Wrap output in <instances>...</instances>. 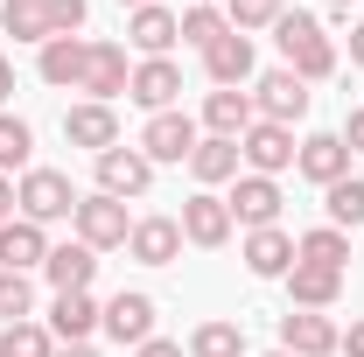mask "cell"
<instances>
[{
    "instance_id": "obj_26",
    "label": "cell",
    "mask_w": 364,
    "mask_h": 357,
    "mask_svg": "<svg viewBox=\"0 0 364 357\" xmlns=\"http://www.w3.org/2000/svg\"><path fill=\"white\" fill-rule=\"evenodd\" d=\"M189 176L203 182V189H218V182H231L238 176V140H196V154H189Z\"/></svg>"
},
{
    "instance_id": "obj_39",
    "label": "cell",
    "mask_w": 364,
    "mask_h": 357,
    "mask_svg": "<svg viewBox=\"0 0 364 357\" xmlns=\"http://www.w3.org/2000/svg\"><path fill=\"white\" fill-rule=\"evenodd\" d=\"M336 351H343V357H364V322H350V336H343Z\"/></svg>"
},
{
    "instance_id": "obj_25",
    "label": "cell",
    "mask_w": 364,
    "mask_h": 357,
    "mask_svg": "<svg viewBox=\"0 0 364 357\" xmlns=\"http://www.w3.org/2000/svg\"><path fill=\"white\" fill-rule=\"evenodd\" d=\"M98 302L91 294H56V309H49V336H63V343H91V329H98Z\"/></svg>"
},
{
    "instance_id": "obj_2",
    "label": "cell",
    "mask_w": 364,
    "mask_h": 357,
    "mask_svg": "<svg viewBox=\"0 0 364 357\" xmlns=\"http://www.w3.org/2000/svg\"><path fill=\"white\" fill-rule=\"evenodd\" d=\"M14 211L28 224H56V218H77V189L63 169H21L14 182Z\"/></svg>"
},
{
    "instance_id": "obj_3",
    "label": "cell",
    "mask_w": 364,
    "mask_h": 357,
    "mask_svg": "<svg viewBox=\"0 0 364 357\" xmlns=\"http://www.w3.org/2000/svg\"><path fill=\"white\" fill-rule=\"evenodd\" d=\"M77 238H85L91 252H112V245H127L134 238V218H127V203L119 196H105V189H91V196H77Z\"/></svg>"
},
{
    "instance_id": "obj_37",
    "label": "cell",
    "mask_w": 364,
    "mask_h": 357,
    "mask_svg": "<svg viewBox=\"0 0 364 357\" xmlns=\"http://www.w3.org/2000/svg\"><path fill=\"white\" fill-rule=\"evenodd\" d=\"M343 147L364 154V105H350V119H343Z\"/></svg>"
},
{
    "instance_id": "obj_44",
    "label": "cell",
    "mask_w": 364,
    "mask_h": 357,
    "mask_svg": "<svg viewBox=\"0 0 364 357\" xmlns=\"http://www.w3.org/2000/svg\"><path fill=\"white\" fill-rule=\"evenodd\" d=\"M189 7H218V0H189Z\"/></svg>"
},
{
    "instance_id": "obj_12",
    "label": "cell",
    "mask_w": 364,
    "mask_h": 357,
    "mask_svg": "<svg viewBox=\"0 0 364 357\" xmlns=\"http://www.w3.org/2000/svg\"><path fill=\"white\" fill-rule=\"evenodd\" d=\"M63 140H70V147H91V154H105V147H119V112L98 105V98H85V105L63 112Z\"/></svg>"
},
{
    "instance_id": "obj_18",
    "label": "cell",
    "mask_w": 364,
    "mask_h": 357,
    "mask_svg": "<svg viewBox=\"0 0 364 357\" xmlns=\"http://www.w3.org/2000/svg\"><path fill=\"white\" fill-rule=\"evenodd\" d=\"M294 169H301L309 182H322V189L343 182V176H350V147H343V134H309L301 154H294Z\"/></svg>"
},
{
    "instance_id": "obj_17",
    "label": "cell",
    "mask_w": 364,
    "mask_h": 357,
    "mask_svg": "<svg viewBox=\"0 0 364 357\" xmlns=\"http://www.w3.org/2000/svg\"><path fill=\"white\" fill-rule=\"evenodd\" d=\"M203 70H210V85H218V91H238L245 78H252V36H238V28L218 36V43L203 49Z\"/></svg>"
},
{
    "instance_id": "obj_11",
    "label": "cell",
    "mask_w": 364,
    "mask_h": 357,
    "mask_svg": "<svg viewBox=\"0 0 364 357\" xmlns=\"http://www.w3.org/2000/svg\"><path fill=\"white\" fill-rule=\"evenodd\" d=\"M225 203H231V224L267 231V224H280V182L273 176H238V189H231Z\"/></svg>"
},
{
    "instance_id": "obj_38",
    "label": "cell",
    "mask_w": 364,
    "mask_h": 357,
    "mask_svg": "<svg viewBox=\"0 0 364 357\" xmlns=\"http://www.w3.org/2000/svg\"><path fill=\"white\" fill-rule=\"evenodd\" d=\"M134 357H182V343H168V336H147Z\"/></svg>"
},
{
    "instance_id": "obj_14",
    "label": "cell",
    "mask_w": 364,
    "mask_h": 357,
    "mask_svg": "<svg viewBox=\"0 0 364 357\" xmlns=\"http://www.w3.org/2000/svg\"><path fill=\"white\" fill-rule=\"evenodd\" d=\"M43 273H49L56 294H91V280H98V252H91L85 238H77V245H49Z\"/></svg>"
},
{
    "instance_id": "obj_28",
    "label": "cell",
    "mask_w": 364,
    "mask_h": 357,
    "mask_svg": "<svg viewBox=\"0 0 364 357\" xmlns=\"http://www.w3.org/2000/svg\"><path fill=\"white\" fill-rule=\"evenodd\" d=\"M0 28L14 43H49V0H0Z\"/></svg>"
},
{
    "instance_id": "obj_34",
    "label": "cell",
    "mask_w": 364,
    "mask_h": 357,
    "mask_svg": "<svg viewBox=\"0 0 364 357\" xmlns=\"http://www.w3.org/2000/svg\"><path fill=\"white\" fill-rule=\"evenodd\" d=\"M218 36H231V21L218 14V7H189V14H182V43L189 49H210Z\"/></svg>"
},
{
    "instance_id": "obj_33",
    "label": "cell",
    "mask_w": 364,
    "mask_h": 357,
    "mask_svg": "<svg viewBox=\"0 0 364 357\" xmlns=\"http://www.w3.org/2000/svg\"><path fill=\"white\" fill-rule=\"evenodd\" d=\"M28 315H36L28 273H0V329H7V322H28Z\"/></svg>"
},
{
    "instance_id": "obj_41",
    "label": "cell",
    "mask_w": 364,
    "mask_h": 357,
    "mask_svg": "<svg viewBox=\"0 0 364 357\" xmlns=\"http://www.w3.org/2000/svg\"><path fill=\"white\" fill-rule=\"evenodd\" d=\"M350 63L364 70V21H350Z\"/></svg>"
},
{
    "instance_id": "obj_7",
    "label": "cell",
    "mask_w": 364,
    "mask_h": 357,
    "mask_svg": "<svg viewBox=\"0 0 364 357\" xmlns=\"http://www.w3.org/2000/svg\"><path fill=\"white\" fill-rule=\"evenodd\" d=\"M140 154H147V161H189V154H196V119H189V112H147Z\"/></svg>"
},
{
    "instance_id": "obj_30",
    "label": "cell",
    "mask_w": 364,
    "mask_h": 357,
    "mask_svg": "<svg viewBox=\"0 0 364 357\" xmlns=\"http://www.w3.org/2000/svg\"><path fill=\"white\" fill-rule=\"evenodd\" d=\"M322 196H329L322 211H329V224H336V231H358V224H364V182L343 176V182H329Z\"/></svg>"
},
{
    "instance_id": "obj_35",
    "label": "cell",
    "mask_w": 364,
    "mask_h": 357,
    "mask_svg": "<svg viewBox=\"0 0 364 357\" xmlns=\"http://www.w3.org/2000/svg\"><path fill=\"white\" fill-rule=\"evenodd\" d=\"M28 147H36L28 119H7V112H0V176H7V169H28Z\"/></svg>"
},
{
    "instance_id": "obj_23",
    "label": "cell",
    "mask_w": 364,
    "mask_h": 357,
    "mask_svg": "<svg viewBox=\"0 0 364 357\" xmlns=\"http://www.w3.org/2000/svg\"><path fill=\"white\" fill-rule=\"evenodd\" d=\"M336 294H343V273L336 267H301V260L287 267V302L294 309H329Z\"/></svg>"
},
{
    "instance_id": "obj_43",
    "label": "cell",
    "mask_w": 364,
    "mask_h": 357,
    "mask_svg": "<svg viewBox=\"0 0 364 357\" xmlns=\"http://www.w3.org/2000/svg\"><path fill=\"white\" fill-rule=\"evenodd\" d=\"M56 357H98V351H91V343H63Z\"/></svg>"
},
{
    "instance_id": "obj_4",
    "label": "cell",
    "mask_w": 364,
    "mask_h": 357,
    "mask_svg": "<svg viewBox=\"0 0 364 357\" xmlns=\"http://www.w3.org/2000/svg\"><path fill=\"white\" fill-rule=\"evenodd\" d=\"M294 127H273V119H252L245 134H238V161L252 169V176H280V169H294Z\"/></svg>"
},
{
    "instance_id": "obj_10",
    "label": "cell",
    "mask_w": 364,
    "mask_h": 357,
    "mask_svg": "<svg viewBox=\"0 0 364 357\" xmlns=\"http://www.w3.org/2000/svg\"><path fill=\"white\" fill-rule=\"evenodd\" d=\"M98 329H105V336H112V343H147V336H154V294H112V302H105V315H98Z\"/></svg>"
},
{
    "instance_id": "obj_36",
    "label": "cell",
    "mask_w": 364,
    "mask_h": 357,
    "mask_svg": "<svg viewBox=\"0 0 364 357\" xmlns=\"http://www.w3.org/2000/svg\"><path fill=\"white\" fill-rule=\"evenodd\" d=\"M85 28V0H49V36H77Z\"/></svg>"
},
{
    "instance_id": "obj_9",
    "label": "cell",
    "mask_w": 364,
    "mask_h": 357,
    "mask_svg": "<svg viewBox=\"0 0 364 357\" xmlns=\"http://www.w3.org/2000/svg\"><path fill=\"white\" fill-rule=\"evenodd\" d=\"M147 182H154V161H147L140 147H105V154H98V189H105V196L127 203V196H147Z\"/></svg>"
},
{
    "instance_id": "obj_21",
    "label": "cell",
    "mask_w": 364,
    "mask_h": 357,
    "mask_svg": "<svg viewBox=\"0 0 364 357\" xmlns=\"http://www.w3.org/2000/svg\"><path fill=\"white\" fill-rule=\"evenodd\" d=\"M85 63H91L85 36H49V43H43V85H56V91L70 85V91H77V85H85Z\"/></svg>"
},
{
    "instance_id": "obj_6",
    "label": "cell",
    "mask_w": 364,
    "mask_h": 357,
    "mask_svg": "<svg viewBox=\"0 0 364 357\" xmlns=\"http://www.w3.org/2000/svg\"><path fill=\"white\" fill-rule=\"evenodd\" d=\"M252 112L273 119V127H294V119L309 112V85H301L294 70H267V78L252 85Z\"/></svg>"
},
{
    "instance_id": "obj_46",
    "label": "cell",
    "mask_w": 364,
    "mask_h": 357,
    "mask_svg": "<svg viewBox=\"0 0 364 357\" xmlns=\"http://www.w3.org/2000/svg\"><path fill=\"white\" fill-rule=\"evenodd\" d=\"M267 357H287V351H267Z\"/></svg>"
},
{
    "instance_id": "obj_27",
    "label": "cell",
    "mask_w": 364,
    "mask_h": 357,
    "mask_svg": "<svg viewBox=\"0 0 364 357\" xmlns=\"http://www.w3.org/2000/svg\"><path fill=\"white\" fill-rule=\"evenodd\" d=\"M294 260H301V267H336V273H343L350 238H343L336 224H316V231H301V238H294Z\"/></svg>"
},
{
    "instance_id": "obj_29",
    "label": "cell",
    "mask_w": 364,
    "mask_h": 357,
    "mask_svg": "<svg viewBox=\"0 0 364 357\" xmlns=\"http://www.w3.org/2000/svg\"><path fill=\"white\" fill-rule=\"evenodd\" d=\"M189 357H245V329L238 322H196L189 329Z\"/></svg>"
},
{
    "instance_id": "obj_22",
    "label": "cell",
    "mask_w": 364,
    "mask_h": 357,
    "mask_svg": "<svg viewBox=\"0 0 364 357\" xmlns=\"http://www.w3.org/2000/svg\"><path fill=\"white\" fill-rule=\"evenodd\" d=\"M245 267L259 273V280H287V267H294V238H287L280 224L245 231Z\"/></svg>"
},
{
    "instance_id": "obj_24",
    "label": "cell",
    "mask_w": 364,
    "mask_h": 357,
    "mask_svg": "<svg viewBox=\"0 0 364 357\" xmlns=\"http://www.w3.org/2000/svg\"><path fill=\"white\" fill-rule=\"evenodd\" d=\"M252 119H259V112H252V91H210V98H203V127L218 140H238Z\"/></svg>"
},
{
    "instance_id": "obj_42",
    "label": "cell",
    "mask_w": 364,
    "mask_h": 357,
    "mask_svg": "<svg viewBox=\"0 0 364 357\" xmlns=\"http://www.w3.org/2000/svg\"><path fill=\"white\" fill-rule=\"evenodd\" d=\"M7 98H14V63L0 56V105H7Z\"/></svg>"
},
{
    "instance_id": "obj_20",
    "label": "cell",
    "mask_w": 364,
    "mask_h": 357,
    "mask_svg": "<svg viewBox=\"0 0 364 357\" xmlns=\"http://www.w3.org/2000/svg\"><path fill=\"white\" fill-rule=\"evenodd\" d=\"M127 252H134L140 267H168V260L182 252V224H176V218H134Z\"/></svg>"
},
{
    "instance_id": "obj_1",
    "label": "cell",
    "mask_w": 364,
    "mask_h": 357,
    "mask_svg": "<svg viewBox=\"0 0 364 357\" xmlns=\"http://www.w3.org/2000/svg\"><path fill=\"white\" fill-rule=\"evenodd\" d=\"M273 43H280L287 70H294L301 85H316V78H329V70H336V43H329V28H322L316 14H301V7L273 21Z\"/></svg>"
},
{
    "instance_id": "obj_15",
    "label": "cell",
    "mask_w": 364,
    "mask_h": 357,
    "mask_svg": "<svg viewBox=\"0 0 364 357\" xmlns=\"http://www.w3.org/2000/svg\"><path fill=\"white\" fill-rule=\"evenodd\" d=\"M127 85H134V70H127V49H119V43H91V63H85V85H77V91H91L98 105H112Z\"/></svg>"
},
{
    "instance_id": "obj_13",
    "label": "cell",
    "mask_w": 364,
    "mask_h": 357,
    "mask_svg": "<svg viewBox=\"0 0 364 357\" xmlns=\"http://www.w3.org/2000/svg\"><path fill=\"white\" fill-rule=\"evenodd\" d=\"M127 98L134 105H147V112H176V98H182V70L168 63V56H147L134 70V85H127Z\"/></svg>"
},
{
    "instance_id": "obj_19",
    "label": "cell",
    "mask_w": 364,
    "mask_h": 357,
    "mask_svg": "<svg viewBox=\"0 0 364 357\" xmlns=\"http://www.w3.org/2000/svg\"><path fill=\"white\" fill-rule=\"evenodd\" d=\"M43 260H49L43 224H28V218H7V224H0V273H28V267H43Z\"/></svg>"
},
{
    "instance_id": "obj_16",
    "label": "cell",
    "mask_w": 364,
    "mask_h": 357,
    "mask_svg": "<svg viewBox=\"0 0 364 357\" xmlns=\"http://www.w3.org/2000/svg\"><path fill=\"white\" fill-rule=\"evenodd\" d=\"M127 43L140 49V56H168V49L182 43V14H168V7H134V21H127Z\"/></svg>"
},
{
    "instance_id": "obj_45",
    "label": "cell",
    "mask_w": 364,
    "mask_h": 357,
    "mask_svg": "<svg viewBox=\"0 0 364 357\" xmlns=\"http://www.w3.org/2000/svg\"><path fill=\"white\" fill-rule=\"evenodd\" d=\"M119 7H147V0H119Z\"/></svg>"
},
{
    "instance_id": "obj_8",
    "label": "cell",
    "mask_w": 364,
    "mask_h": 357,
    "mask_svg": "<svg viewBox=\"0 0 364 357\" xmlns=\"http://www.w3.org/2000/svg\"><path fill=\"white\" fill-rule=\"evenodd\" d=\"M182 238H189V245H203V252H218V245H225L231 238V203L225 196H210V189H196V196H189V203H182Z\"/></svg>"
},
{
    "instance_id": "obj_32",
    "label": "cell",
    "mask_w": 364,
    "mask_h": 357,
    "mask_svg": "<svg viewBox=\"0 0 364 357\" xmlns=\"http://www.w3.org/2000/svg\"><path fill=\"white\" fill-rule=\"evenodd\" d=\"M287 14V0H225V21L238 28V36H252V28H273Z\"/></svg>"
},
{
    "instance_id": "obj_31",
    "label": "cell",
    "mask_w": 364,
    "mask_h": 357,
    "mask_svg": "<svg viewBox=\"0 0 364 357\" xmlns=\"http://www.w3.org/2000/svg\"><path fill=\"white\" fill-rule=\"evenodd\" d=\"M0 357H56V343H49L43 322H7L0 329Z\"/></svg>"
},
{
    "instance_id": "obj_5",
    "label": "cell",
    "mask_w": 364,
    "mask_h": 357,
    "mask_svg": "<svg viewBox=\"0 0 364 357\" xmlns=\"http://www.w3.org/2000/svg\"><path fill=\"white\" fill-rule=\"evenodd\" d=\"M336 343H343V329L322 309H287L280 315V351L287 357H336Z\"/></svg>"
},
{
    "instance_id": "obj_40",
    "label": "cell",
    "mask_w": 364,
    "mask_h": 357,
    "mask_svg": "<svg viewBox=\"0 0 364 357\" xmlns=\"http://www.w3.org/2000/svg\"><path fill=\"white\" fill-rule=\"evenodd\" d=\"M14 218V176H0V224Z\"/></svg>"
}]
</instances>
